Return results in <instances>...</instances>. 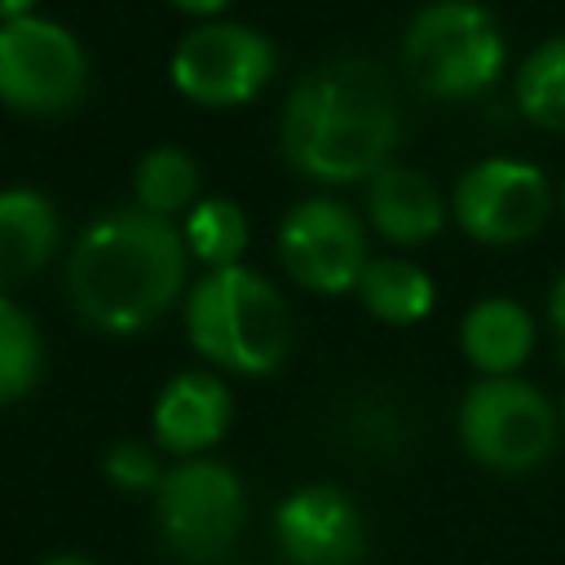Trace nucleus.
I'll list each match as a JSON object with an SVG mask.
<instances>
[{
    "mask_svg": "<svg viewBox=\"0 0 565 565\" xmlns=\"http://www.w3.org/2000/svg\"><path fill=\"white\" fill-rule=\"evenodd\" d=\"M402 132V110L388 75L353 53L327 57L309 66L278 119V146L282 159L322 185H349V181H371Z\"/></svg>",
    "mask_w": 565,
    "mask_h": 565,
    "instance_id": "f257e3e1",
    "label": "nucleus"
},
{
    "mask_svg": "<svg viewBox=\"0 0 565 565\" xmlns=\"http://www.w3.org/2000/svg\"><path fill=\"white\" fill-rule=\"evenodd\" d=\"M185 238L168 216L146 207H110L79 230L66 256V291L75 313L106 335L154 327L185 287Z\"/></svg>",
    "mask_w": 565,
    "mask_h": 565,
    "instance_id": "f03ea898",
    "label": "nucleus"
},
{
    "mask_svg": "<svg viewBox=\"0 0 565 565\" xmlns=\"http://www.w3.org/2000/svg\"><path fill=\"white\" fill-rule=\"evenodd\" d=\"M185 335L194 353L234 375H274L291 344V309L282 291L247 265L207 269L185 300Z\"/></svg>",
    "mask_w": 565,
    "mask_h": 565,
    "instance_id": "7ed1b4c3",
    "label": "nucleus"
},
{
    "mask_svg": "<svg viewBox=\"0 0 565 565\" xmlns=\"http://www.w3.org/2000/svg\"><path fill=\"white\" fill-rule=\"evenodd\" d=\"M402 57L424 93L459 102L486 93L499 79L508 62V44L486 4L433 0L411 18L402 35Z\"/></svg>",
    "mask_w": 565,
    "mask_h": 565,
    "instance_id": "20e7f679",
    "label": "nucleus"
},
{
    "mask_svg": "<svg viewBox=\"0 0 565 565\" xmlns=\"http://www.w3.org/2000/svg\"><path fill=\"white\" fill-rule=\"evenodd\" d=\"M556 406L521 375H481L459 402V446L490 472H534L556 450Z\"/></svg>",
    "mask_w": 565,
    "mask_h": 565,
    "instance_id": "39448f33",
    "label": "nucleus"
},
{
    "mask_svg": "<svg viewBox=\"0 0 565 565\" xmlns=\"http://www.w3.org/2000/svg\"><path fill=\"white\" fill-rule=\"evenodd\" d=\"M154 525L185 565L221 561L247 525L243 477L221 459H177L154 490Z\"/></svg>",
    "mask_w": 565,
    "mask_h": 565,
    "instance_id": "423d86ee",
    "label": "nucleus"
},
{
    "mask_svg": "<svg viewBox=\"0 0 565 565\" xmlns=\"http://www.w3.org/2000/svg\"><path fill=\"white\" fill-rule=\"evenodd\" d=\"M88 88L79 40L40 13L0 26V102L22 115H66Z\"/></svg>",
    "mask_w": 565,
    "mask_h": 565,
    "instance_id": "0eeeda50",
    "label": "nucleus"
},
{
    "mask_svg": "<svg viewBox=\"0 0 565 565\" xmlns=\"http://www.w3.org/2000/svg\"><path fill=\"white\" fill-rule=\"evenodd\" d=\"M278 66V49L247 22H203L172 49V84L199 106L252 102Z\"/></svg>",
    "mask_w": 565,
    "mask_h": 565,
    "instance_id": "6e6552de",
    "label": "nucleus"
},
{
    "mask_svg": "<svg viewBox=\"0 0 565 565\" xmlns=\"http://www.w3.org/2000/svg\"><path fill=\"white\" fill-rule=\"evenodd\" d=\"M278 256L287 274L318 296L358 291V278L371 265L366 225L358 212H349L327 194L300 199L287 207L278 225Z\"/></svg>",
    "mask_w": 565,
    "mask_h": 565,
    "instance_id": "1a4fd4ad",
    "label": "nucleus"
},
{
    "mask_svg": "<svg viewBox=\"0 0 565 565\" xmlns=\"http://www.w3.org/2000/svg\"><path fill=\"white\" fill-rule=\"evenodd\" d=\"M450 207H455V221L477 243L503 247V243H521L543 230L552 212V190L539 163L490 154L455 181Z\"/></svg>",
    "mask_w": 565,
    "mask_h": 565,
    "instance_id": "9d476101",
    "label": "nucleus"
},
{
    "mask_svg": "<svg viewBox=\"0 0 565 565\" xmlns=\"http://www.w3.org/2000/svg\"><path fill=\"white\" fill-rule=\"evenodd\" d=\"M274 543L291 565H358L366 556V521L340 486L309 481L274 508Z\"/></svg>",
    "mask_w": 565,
    "mask_h": 565,
    "instance_id": "9b49d317",
    "label": "nucleus"
},
{
    "mask_svg": "<svg viewBox=\"0 0 565 565\" xmlns=\"http://www.w3.org/2000/svg\"><path fill=\"white\" fill-rule=\"evenodd\" d=\"M234 424V393L216 371H181L172 375L150 411V433L163 455L199 459L207 455Z\"/></svg>",
    "mask_w": 565,
    "mask_h": 565,
    "instance_id": "f8f14e48",
    "label": "nucleus"
},
{
    "mask_svg": "<svg viewBox=\"0 0 565 565\" xmlns=\"http://www.w3.org/2000/svg\"><path fill=\"white\" fill-rule=\"evenodd\" d=\"M366 216L388 243H428L441 230L446 207L437 185L419 168L384 163L366 181Z\"/></svg>",
    "mask_w": 565,
    "mask_h": 565,
    "instance_id": "ddd939ff",
    "label": "nucleus"
},
{
    "mask_svg": "<svg viewBox=\"0 0 565 565\" xmlns=\"http://www.w3.org/2000/svg\"><path fill=\"white\" fill-rule=\"evenodd\" d=\"M57 207L31 185L0 190V291L44 269L57 247Z\"/></svg>",
    "mask_w": 565,
    "mask_h": 565,
    "instance_id": "4468645a",
    "label": "nucleus"
},
{
    "mask_svg": "<svg viewBox=\"0 0 565 565\" xmlns=\"http://www.w3.org/2000/svg\"><path fill=\"white\" fill-rule=\"evenodd\" d=\"M459 349L481 375H516L534 349V318L508 296H486L463 313Z\"/></svg>",
    "mask_w": 565,
    "mask_h": 565,
    "instance_id": "2eb2a0df",
    "label": "nucleus"
},
{
    "mask_svg": "<svg viewBox=\"0 0 565 565\" xmlns=\"http://www.w3.org/2000/svg\"><path fill=\"white\" fill-rule=\"evenodd\" d=\"M358 296L388 327H411V322L428 318V309L437 300L433 278L406 256H371V265L358 278Z\"/></svg>",
    "mask_w": 565,
    "mask_h": 565,
    "instance_id": "dca6fc26",
    "label": "nucleus"
},
{
    "mask_svg": "<svg viewBox=\"0 0 565 565\" xmlns=\"http://www.w3.org/2000/svg\"><path fill=\"white\" fill-rule=\"evenodd\" d=\"M199 163L190 150L181 146H150L141 159H137V172H132V194H137V207L154 212V216H177V212H190L199 203Z\"/></svg>",
    "mask_w": 565,
    "mask_h": 565,
    "instance_id": "f3484780",
    "label": "nucleus"
},
{
    "mask_svg": "<svg viewBox=\"0 0 565 565\" xmlns=\"http://www.w3.org/2000/svg\"><path fill=\"white\" fill-rule=\"evenodd\" d=\"M516 106L539 128H565V35L543 40L512 79Z\"/></svg>",
    "mask_w": 565,
    "mask_h": 565,
    "instance_id": "a211bd4d",
    "label": "nucleus"
},
{
    "mask_svg": "<svg viewBox=\"0 0 565 565\" xmlns=\"http://www.w3.org/2000/svg\"><path fill=\"white\" fill-rule=\"evenodd\" d=\"M44 375V340L31 313L0 291V406L22 402Z\"/></svg>",
    "mask_w": 565,
    "mask_h": 565,
    "instance_id": "6ab92c4d",
    "label": "nucleus"
},
{
    "mask_svg": "<svg viewBox=\"0 0 565 565\" xmlns=\"http://www.w3.org/2000/svg\"><path fill=\"white\" fill-rule=\"evenodd\" d=\"M185 252L194 260H203L207 269H225V265H238L243 247H247V216L234 199H199L185 216Z\"/></svg>",
    "mask_w": 565,
    "mask_h": 565,
    "instance_id": "aec40b11",
    "label": "nucleus"
},
{
    "mask_svg": "<svg viewBox=\"0 0 565 565\" xmlns=\"http://www.w3.org/2000/svg\"><path fill=\"white\" fill-rule=\"evenodd\" d=\"M163 459H159V446L154 441H141V437H119L106 446L102 455V477L119 490V494H150L159 490L163 481Z\"/></svg>",
    "mask_w": 565,
    "mask_h": 565,
    "instance_id": "412c9836",
    "label": "nucleus"
},
{
    "mask_svg": "<svg viewBox=\"0 0 565 565\" xmlns=\"http://www.w3.org/2000/svg\"><path fill=\"white\" fill-rule=\"evenodd\" d=\"M547 318H552V331H556V340H561V353H565V274L552 282V291H547Z\"/></svg>",
    "mask_w": 565,
    "mask_h": 565,
    "instance_id": "4be33fe9",
    "label": "nucleus"
},
{
    "mask_svg": "<svg viewBox=\"0 0 565 565\" xmlns=\"http://www.w3.org/2000/svg\"><path fill=\"white\" fill-rule=\"evenodd\" d=\"M177 9H185V13H199V18H212V13H221L230 0H172Z\"/></svg>",
    "mask_w": 565,
    "mask_h": 565,
    "instance_id": "5701e85b",
    "label": "nucleus"
},
{
    "mask_svg": "<svg viewBox=\"0 0 565 565\" xmlns=\"http://www.w3.org/2000/svg\"><path fill=\"white\" fill-rule=\"evenodd\" d=\"M31 4H35V0H0V26L13 22V18H26Z\"/></svg>",
    "mask_w": 565,
    "mask_h": 565,
    "instance_id": "b1692460",
    "label": "nucleus"
},
{
    "mask_svg": "<svg viewBox=\"0 0 565 565\" xmlns=\"http://www.w3.org/2000/svg\"><path fill=\"white\" fill-rule=\"evenodd\" d=\"M40 565H102L93 556H79V552H57V556H44Z\"/></svg>",
    "mask_w": 565,
    "mask_h": 565,
    "instance_id": "393cba45",
    "label": "nucleus"
},
{
    "mask_svg": "<svg viewBox=\"0 0 565 565\" xmlns=\"http://www.w3.org/2000/svg\"><path fill=\"white\" fill-rule=\"evenodd\" d=\"M561 428H565V397H561Z\"/></svg>",
    "mask_w": 565,
    "mask_h": 565,
    "instance_id": "a878e982",
    "label": "nucleus"
},
{
    "mask_svg": "<svg viewBox=\"0 0 565 565\" xmlns=\"http://www.w3.org/2000/svg\"><path fill=\"white\" fill-rule=\"evenodd\" d=\"M561 203H565V185H561Z\"/></svg>",
    "mask_w": 565,
    "mask_h": 565,
    "instance_id": "bb28decb",
    "label": "nucleus"
}]
</instances>
